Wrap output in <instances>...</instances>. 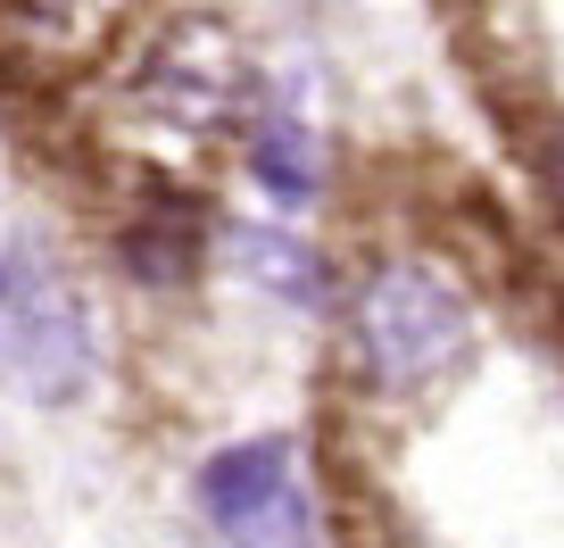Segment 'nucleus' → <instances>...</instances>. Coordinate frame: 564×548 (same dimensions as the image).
I'll return each instance as SVG.
<instances>
[{
    "mask_svg": "<svg viewBox=\"0 0 564 548\" xmlns=\"http://www.w3.org/2000/svg\"><path fill=\"white\" fill-rule=\"evenodd\" d=\"M0 374L25 399H75L91 383V324L58 266L34 249L0 258Z\"/></svg>",
    "mask_w": 564,
    "mask_h": 548,
    "instance_id": "2",
    "label": "nucleus"
},
{
    "mask_svg": "<svg viewBox=\"0 0 564 548\" xmlns=\"http://www.w3.org/2000/svg\"><path fill=\"white\" fill-rule=\"evenodd\" d=\"M465 341H474L465 300L441 275H423V266H382L357 291V350H366V374L390 399L399 390H432L441 374H457Z\"/></svg>",
    "mask_w": 564,
    "mask_h": 548,
    "instance_id": "1",
    "label": "nucleus"
},
{
    "mask_svg": "<svg viewBox=\"0 0 564 548\" xmlns=\"http://www.w3.org/2000/svg\"><path fill=\"white\" fill-rule=\"evenodd\" d=\"M124 258H133L141 275H159V283H175L183 266L199 258V225H192L183 208H159L150 225H133V233H124Z\"/></svg>",
    "mask_w": 564,
    "mask_h": 548,
    "instance_id": "7",
    "label": "nucleus"
},
{
    "mask_svg": "<svg viewBox=\"0 0 564 548\" xmlns=\"http://www.w3.org/2000/svg\"><path fill=\"white\" fill-rule=\"evenodd\" d=\"M25 9H34V18H75L84 0H25Z\"/></svg>",
    "mask_w": 564,
    "mask_h": 548,
    "instance_id": "8",
    "label": "nucleus"
},
{
    "mask_svg": "<svg viewBox=\"0 0 564 548\" xmlns=\"http://www.w3.org/2000/svg\"><path fill=\"white\" fill-rule=\"evenodd\" d=\"M249 166H258V183L282 200V208H307L316 200V133H307L291 108H265L258 133H249Z\"/></svg>",
    "mask_w": 564,
    "mask_h": 548,
    "instance_id": "5",
    "label": "nucleus"
},
{
    "mask_svg": "<svg viewBox=\"0 0 564 548\" xmlns=\"http://www.w3.org/2000/svg\"><path fill=\"white\" fill-rule=\"evenodd\" d=\"M232 266H241L249 283H265L274 300H316L324 291V266L307 241H291V233H265V225H232Z\"/></svg>",
    "mask_w": 564,
    "mask_h": 548,
    "instance_id": "6",
    "label": "nucleus"
},
{
    "mask_svg": "<svg viewBox=\"0 0 564 548\" xmlns=\"http://www.w3.org/2000/svg\"><path fill=\"white\" fill-rule=\"evenodd\" d=\"M274 498H291V449L282 441H241L225 458H208V474H199V507L216 515V531H241Z\"/></svg>",
    "mask_w": 564,
    "mask_h": 548,
    "instance_id": "4",
    "label": "nucleus"
},
{
    "mask_svg": "<svg viewBox=\"0 0 564 548\" xmlns=\"http://www.w3.org/2000/svg\"><path fill=\"white\" fill-rule=\"evenodd\" d=\"M241 92H249L241 42H232L216 18H183L175 34L159 42L150 75H141V108L166 117L175 133H216V125L241 108Z\"/></svg>",
    "mask_w": 564,
    "mask_h": 548,
    "instance_id": "3",
    "label": "nucleus"
}]
</instances>
